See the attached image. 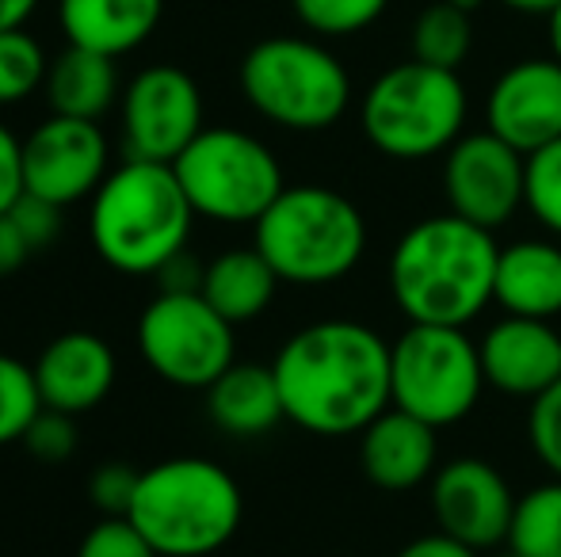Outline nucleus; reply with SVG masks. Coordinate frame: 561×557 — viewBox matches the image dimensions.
<instances>
[{
  "instance_id": "obj_1",
  "label": "nucleus",
  "mask_w": 561,
  "mask_h": 557,
  "mask_svg": "<svg viewBox=\"0 0 561 557\" xmlns=\"http://www.w3.org/2000/svg\"><path fill=\"white\" fill-rule=\"evenodd\" d=\"M272 371L287 420L313 436H359L393 405L390 340L352 317L298 328L275 351Z\"/></svg>"
},
{
  "instance_id": "obj_2",
  "label": "nucleus",
  "mask_w": 561,
  "mask_h": 557,
  "mask_svg": "<svg viewBox=\"0 0 561 557\" xmlns=\"http://www.w3.org/2000/svg\"><path fill=\"white\" fill-rule=\"evenodd\" d=\"M496 233L447 210L401 233L386 282L409 325L466 328L496 302Z\"/></svg>"
},
{
  "instance_id": "obj_3",
  "label": "nucleus",
  "mask_w": 561,
  "mask_h": 557,
  "mask_svg": "<svg viewBox=\"0 0 561 557\" xmlns=\"http://www.w3.org/2000/svg\"><path fill=\"white\" fill-rule=\"evenodd\" d=\"M195 218L172 164L126 156L92 195V248L123 276H157L187 248Z\"/></svg>"
},
{
  "instance_id": "obj_4",
  "label": "nucleus",
  "mask_w": 561,
  "mask_h": 557,
  "mask_svg": "<svg viewBox=\"0 0 561 557\" xmlns=\"http://www.w3.org/2000/svg\"><path fill=\"white\" fill-rule=\"evenodd\" d=\"M126 520L161 557H210L241 531L244 497L226 466L184 454L141 469Z\"/></svg>"
},
{
  "instance_id": "obj_5",
  "label": "nucleus",
  "mask_w": 561,
  "mask_h": 557,
  "mask_svg": "<svg viewBox=\"0 0 561 557\" xmlns=\"http://www.w3.org/2000/svg\"><path fill=\"white\" fill-rule=\"evenodd\" d=\"M252 245L283 282L329 287L352 276L367 256V218L336 187H283L252 225Z\"/></svg>"
},
{
  "instance_id": "obj_6",
  "label": "nucleus",
  "mask_w": 561,
  "mask_h": 557,
  "mask_svg": "<svg viewBox=\"0 0 561 557\" xmlns=\"http://www.w3.org/2000/svg\"><path fill=\"white\" fill-rule=\"evenodd\" d=\"M470 96L458 69L428 61H398L367 84L359 100V130L390 161H428L466 135Z\"/></svg>"
},
{
  "instance_id": "obj_7",
  "label": "nucleus",
  "mask_w": 561,
  "mask_h": 557,
  "mask_svg": "<svg viewBox=\"0 0 561 557\" xmlns=\"http://www.w3.org/2000/svg\"><path fill=\"white\" fill-rule=\"evenodd\" d=\"M237 81L252 112L298 135L336 127L352 107V73L313 38H264L244 54Z\"/></svg>"
},
{
  "instance_id": "obj_8",
  "label": "nucleus",
  "mask_w": 561,
  "mask_h": 557,
  "mask_svg": "<svg viewBox=\"0 0 561 557\" xmlns=\"http://www.w3.org/2000/svg\"><path fill=\"white\" fill-rule=\"evenodd\" d=\"M485 386L481 348L466 328L409 325L390 344L393 409L413 413L432 428H450L470 417Z\"/></svg>"
},
{
  "instance_id": "obj_9",
  "label": "nucleus",
  "mask_w": 561,
  "mask_h": 557,
  "mask_svg": "<svg viewBox=\"0 0 561 557\" xmlns=\"http://www.w3.org/2000/svg\"><path fill=\"white\" fill-rule=\"evenodd\" d=\"M172 169L195 214L222 225H256L287 187L279 156L237 127H203Z\"/></svg>"
},
{
  "instance_id": "obj_10",
  "label": "nucleus",
  "mask_w": 561,
  "mask_h": 557,
  "mask_svg": "<svg viewBox=\"0 0 561 557\" xmlns=\"http://www.w3.org/2000/svg\"><path fill=\"white\" fill-rule=\"evenodd\" d=\"M233 333L199 290H161L138 317V351L161 382L207 394L237 363Z\"/></svg>"
},
{
  "instance_id": "obj_11",
  "label": "nucleus",
  "mask_w": 561,
  "mask_h": 557,
  "mask_svg": "<svg viewBox=\"0 0 561 557\" xmlns=\"http://www.w3.org/2000/svg\"><path fill=\"white\" fill-rule=\"evenodd\" d=\"M444 195L455 214L496 233L524 210L527 156L493 130H466L444 153Z\"/></svg>"
},
{
  "instance_id": "obj_12",
  "label": "nucleus",
  "mask_w": 561,
  "mask_h": 557,
  "mask_svg": "<svg viewBox=\"0 0 561 557\" xmlns=\"http://www.w3.org/2000/svg\"><path fill=\"white\" fill-rule=\"evenodd\" d=\"M203 130V96L192 73L149 66L123 92V146L134 161L172 164Z\"/></svg>"
},
{
  "instance_id": "obj_13",
  "label": "nucleus",
  "mask_w": 561,
  "mask_h": 557,
  "mask_svg": "<svg viewBox=\"0 0 561 557\" xmlns=\"http://www.w3.org/2000/svg\"><path fill=\"white\" fill-rule=\"evenodd\" d=\"M107 156L112 149L100 123L50 115L23 138V192L66 210L100 192L112 172Z\"/></svg>"
},
{
  "instance_id": "obj_14",
  "label": "nucleus",
  "mask_w": 561,
  "mask_h": 557,
  "mask_svg": "<svg viewBox=\"0 0 561 557\" xmlns=\"http://www.w3.org/2000/svg\"><path fill=\"white\" fill-rule=\"evenodd\" d=\"M428 500L444 535L473 546L478 554L508 546L519 497L489 459L462 454V459L444 462L428 481Z\"/></svg>"
},
{
  "instance_id": "obj_15",
  "label": "nucleus",
  "mask_w": 561,
  "mask_h": 557,
  "mask_svg": "<svg viewBox=\"0 0 561 557\" xmlns=\"http://www.w3.org/2000/svg\"><path fill=\"white\" fill-rule=\"evenodd\" d=\"M485 130L524 156L561 138V61L554 54L516 61L489 84Z\"/></svg>"
},
{
  "instance_id": "obj_16",
  "label": "nucleus",
  "mask_w": 561,
  "mask_h": 557,
  "mask_svg": "<svg viewBox=\"0 0 561 557\" xmlns=\"http://www.w3.org/2000/svg\"><path fill=\"white\" fill-rule=\"evenodd\" d=\"M478 348L485 382L504 397L531 402L561 379V333L550 321L504 313L485 328Z\"/></svg>"
},
{
  "instance_id": "obj_17",
  "label": "nucleus",
  "mask_w": 561,
  "mask_h": 557,
  "mask_svg": "<svg viewBox=\"0 0 561 557\" xmlns=\"http://www.w3.org/2000/svg\"><path fill=\"white\" fill-rule=\"evenodd\" d=\"M31 367H35V382L46 409L69 413V417H84L96 405H104L118 374L112 344L96 333H84V328L54 336Z\"/></svg>"
},
{
  "instance_id": "obj_18",
  "label": "nucleus",
  "mask_w": 561,
  "mask_h": 557,
  "mask_svg": "<svg viewBox=\"0 0 561 557\" xmlns=\"http://www.w3.org/2000/svg\"><path fill=\"white\" fill-rule=\"evenodd\" d=\"M359 466L386 492L416 489L439 469V428L405 409H386L359 431Z\"/></svg>"
},
{
  "instance_id": "obj_19",
  "label": "nucleus",
  "mask_w": 561,
  "mask_h": 557,
  "mask_svg": "<svg viewBox=\"0 0 561 557\" xmlns=\"http://www.w3.org/2000/svg\"><path fill=\"white\" fill-rule=\"evenodd\" d=\"M496 305L512 317L554 321L561 313V245L550 237H519L501 245Z\"/></svg>"
},
{
  "instance_id": "obj_20",
  "label": "nucleus",
  "mask_w": 561,
  "mask_h": 557,
  "mask_svg": "<svg viewBox=\"0 0 561 557\" xmlns=\"http://www.w3.org/2000/svg\"><path fill=\"white\" fill-rule=\"evenodd\" d=\"M164 0H58V20L69 46L107 54H130L157 31Z\"/></svg>"
},
{
  "instance_id": "obj_21",
  "label": "nucleus",
  "mask_w": 561,
  "mask_h": 557,
  "mask_svg": "<svg viewBox=\"0 0 561 557\" xmlns=\"http://www.w3.org/2000/svg\"><path fill=\"white\" fill-rule=\"evenodd\" d=\"M207 413L226 436H264L279 420H287L283 413V394L275 371L264 363H233L215 386L207 390Z\"/></svg>"
},
{
  "instance_id": "obj_22",
  "label": "nucleus",
  "mask_w": 561,
  "mask_h": 557,
  "mask_svg": "<svg viewBox=\"0 0 561 557\" xmlns=\"http://www.w3.org/2000/svg\"><path fill=\"white\" fill-rule=\"evenodd\" d=\"M279 282L283 279L275 276V268L264 260L256 245L226 248L207 264L199 294L222 313L229 325H249L275 302Z\"/></svg>"
},
{
  "instance_id": "obj_23",
  "label": "nucleus",
  "mask_w": 561,
  "mask_h": 557,
  "mask_svg": "<svg viewBox=\"0 0 561 557\" xmlns=\"http://www.w3.org/2000/svg\"><path fill=\"white\" fill-rule=\"evenodd\" d=\"M46 104L50 115H69V119H92L107 115V107L118 96V69L115 58L84 46H69L50 61L46 73Z\"/></svg>"
},
{
  "instance_id": "obj_24",
  "label": "nucleus",
  "mask_w": 561,
  "mask_h": 557,
  "mask_svg": "<svg viewBox=\"0 0 561 557\" xmlns=\"http://www.w3.org/2000/svg\"><path fill=\"white\" fill-rule=\"evenodd\" d=\"M473 12L436 0L428 4L413 23V58L428 61L439 69H462V61L473 50Z\"/></svg>"
},
{
  "instance_id": "obj_25",
  "label": "nucleus",
  "mask_w": 561,
  "mask_h": 557,
  "mask_svg": "<svg viewBox=\"0 0 561 557\" xmlns=\"http://www.w3.org/2000/svg\"><path fill=\"white\" fill-rule=\"evenodd\" d=\"M508 546L519 557H561V477L535 485L516 500Z\"/></svg>"
},
{
  "instance_id": "obj_26",
  "label": "nucleus",
  "mask_w": 561,
  "mask_h": 557,
  "mask_svg": "<svg viewBox=\"0 0 561 557\" xmlns=\"http://www.w3.org/2000/svg\"><path fill=\"white\" fill-rule=\"evenodd\" d=\"M43 394H38L35 367L23 359L0 351V446L20 443L27 436L31 420L43 413Z\"/></svg>"
},
{
  "instance_id": "obj_27",
  "label": "nucleus",
  "mask_w": 561,
  "mask_h": 557,
  "mask_svg": "<svg viewBox=\"0 0 561 557\" xmlns=\"http://www.w3.org/2000/svg\"><path fill=\"white\" fill-rule=\"evenodd\" d=\"M46 73H50V61L38 38H31L23 27L0 31V107L20 104L35 89H43Z\"/></svg>"
},
{
  "instance_id": "obj_28",
  "label": "nucleus",
  "mask_w": 561,
  "mask_h": 557,
  "mask_svg": "<svg viewBox=\"0 0 561 557\" xmlns=\"http://www.w3.org/2000/svg\"><path fill=\"white\" fill-rule=\"evenodd\" d=\"M302 27L321 38H352L375 27L386 15L390 0H290Z\"/></svg>"
},
{
  "instance_id": "obj_29",
  "label": "nucleus",
  "mask_w": 561,
  "mask_h": 557,
  "mask_svg": "<svg viewBox=\"0 0 561 557\" xmlns=\"http://www.w3.org/2000/svg\"><path fill=\"white\" fill-rule=\"evenodd\" d=\"M524 207L550 237H561V138L527 156Z\"/></svg>"
},
{
  "instance_id": "obj_30",
  "label": "nucleus",
  "mask_w": 561,
  "mask_h": 557,
  "mask_svg": "<svg viewBox=\"0 0 561 557\" xmlns=\"http://www.w3.org/2000/svg\"><path fill=\"white\" fill-rule=\"evenodd\" d=\"M527 443H531L539 466L550 477H561V379L539 397H531L527 409Z\"/></svg>"
},
{
  "instance_id": "obj_31",
  "label": "nucleus",
  "mask_w": 561,
  "mask_h": 557,
  "mask_svg": "<svg viewBox=\"0 0 561 557\" xmlns=\"http://www.w3.org/2000/svg\"><path fill=\"white\" fill-rule=\"evenodd\" d=\"M77 557H161L126 515H104L77 546Z\"/></svg>"
},
{
  "instance_id": "obj_32",
  "label": "nucleus",
  "mask_w": 561,
  "mask_h": 557,
  "mask_svg": "<svg viewBox=\"0 0 561 557\" xmlns=\"http://www.w3.org/2000/svg\"><path fill=\"white\" fill-rule=\"evenodd\" d=\"M77 417L58 409H43L35 420H31L27 436H23V446L35 454L38 462H66L69 454L77 451Z\"/></svg>"
},
{
  "instance_id": "obj_33",
  "label": "nucleus",
  "mask_w": 561,
  "mask_h": 557,
  "mask_svg": "<svg viewBox=\"0 0 561 557\" xmlns=\"http://www.w3.org/2000/svg\"><path fill=\"white\" fill-rule=\"evenodd\" d=\"M138 481H141V469L126 466V462H107V466H100L89 477L92 504L104 515H126L134 504V492H138Z\"/></svg>"
},
{
  "instance_id": "obj_34",
  "label": "nucleus",
  "mask_w": 561,
  "mask_h": 557,
  "mask_svg": "<svg viewBox=\"0 0 561 557\" xmlns=\"http://www.w3.org/2000/svg\"><path fill=\"white\" fill-rule=\"evenodd\" d=\"M8 210H12V218L20 222V230L27 233V241L35 245V253L58 241V233H61V207H54V202H46V199H38V195L23 192Z\"/></svg>"
},
{
  "instance_id": "obj_35",
  "label": "nucleus",
  "mask_w": 561,
  "mask_h": 557,
  "mask_svg": "<svg viewBox=\"0 0 561 557\" xmlns=\"http://www.w3.org/2000/svg\"><path fill=\"white\" fill-rule=\"evenodd\" d=\"M23 195V141L0 123V214Z\"/></svg>"
},
{
  "instance_id": "obj_36",
  "label": "nucleus",
  "mask_w": 561,
  "mask_h": 557,
  "mask_svg": "<svg viewBox=\"0 0 561 557\" xmlns=\"http://www.w3.org/2000/svg\"><path fill=\"white\" fill-rule=\"evenodd\" d=\"M31 256H35V245H31L27 233L20 230L12 210H4V214H0V276H15Z\"/></svg>"
},
{
  "instance_id": "obj_37",
  "label": "nucleus",
  "mask_w": 561,
  "mask_h": 557,
  "mask_svg": "<svg viewBox=\"0 0 561 557\" xmlns=\"http://www.w3.org/2000/svg\"><path fill=\"white\" fill-rule=\"evenodd\" d=\"M393 557H481V554L473 550V546L444 535V531H432V535H421V538H413V543H405Z\"/></svg>"
},
{
  "instance_id": "obj_38",
  "label": "nucleus",
  "mask_w": 561,
  "mask_h": 557,
  "mask_svg": "<svg viewBox=\"0 0 561 557\" xmlns=\"http://www.w3.org/2000/svg\"><path fill=\"white\" fill-rule=\"evenodd\" d=\"M203 271H207V268H203V264L184 248V253L172 256V260L157 271V279H161V290H199L203 287Z\"/></svg>"
},
{
  "instance_id": "obj_39",
  "label": "nucleus",
  "mask_w": 561,
  "mask_h": 557,
  "mask_svg": "<svg viewBox=\"0 0 561 557\" xmlns=\"http://www.w3.org/2000/svg\"><path fill=\"white\" fill-rule=\"evenodd\" d=\"M38 0H0V31H15L31 20Z\"/></svg>"
},
{
  "instance_id": "obj_40",
  "label": "nucleus",
  "mask_w": 561,
  "mask_h": 557,
  "mask_svg": "<svg viewBox=\"0 0 561 557\" xmlns=\"http://www.w3.org/2000/svg\"><path fill=\"white\" fill-rule=\"evenodd\" d=\"M504 8H512V12H524V15H550L561 0H501Z\"/></svg>"
},
{
  "instance_id": "obj_41",
  "label": "nucleus",
  "mask_w": 561,
  "mask_h": 557,
  "mask_svg": "<svg viewBox=\"0 0 561 557\" xmlns=\"http://www.w3.org/2000/svg\"><path fill=\"white\" fill-rule=\"evenodd\" d=\"M547 38H550V54L561 61V4L547 15Z\"/></svg>"
},
{
  "instance_id": "obj_42",
  "label": "nucleus",
  "mask_w": 561,
  "mask_h": 557,
  "mask_svg": "<svg viewBox=\"0 0 561 557\" xmlns=\"http://www.w3.org/2000/svg\"><path fill=\"white\" fill-rule=\"evenodd\" d=\"M485 557H519V554L512 550V546H496V550H489Z\"/></svg>"
},
{
  "instance_id": "obj_43",
  "label": "nucleus",
  "mask_w": 561,
  "mask_h": 557,
  "mask_svg": "<svg viewBox=\"0 0 561 557\" xmlns=\"http://www.w3.org/2000/svg\"><path fill=\"white\" fill-rule=\"evenodd\" d=\"M450 4H458V8H466V12H473V8L481 4V0H450Z\"/></svg>"
}]
</instances>
